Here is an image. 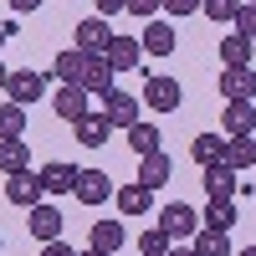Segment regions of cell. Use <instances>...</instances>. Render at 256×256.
<instances>
[{"instance_id": "obj_1", "label": "cell", "mask_w": 256, "mask_h": 256, "mask_svg": "<svg viewBox=\"0 0 256 256\" xmlns=\"http://www.w3.org/2000/svg\"><path fill=\"white\" fill-rule=\"evenodd\" d=\"M159 230H164L169 241H184V236H195V230H200V210H190L184 200L164 205V210H159Z\"/></svg>"}, {"instance_id": "obj_2", "label": "cell", "mask_w": 256, "mask_h": 256, "mask_svg": "<svg viewBox=\"0 0 256 256\" xmlns=\"http://www.w3.org/2000/svg\"><path fill=\"white\" fill-rule=\"evenodd\" d=\"M180 98H184V92H180L174 77H148V82H144V102H148L154 113H174Z\"/></svg>"}, {"instance_id": "obj_3", "label": "cell", "mask_w": 256, "mask_h": 256, "mask_svg": "<svg viewBox=\"0 0 256 256\" xmlns=\"http://www.w3.org/2000/svg\"><path fill=\"white\" fill-rule=\"evenodd\" d=\"M72 195H77L82 205H102V200H113L118 190H113V180L102 174V169H82V174H77V190H72Z\"/></svg>"}, {"instance_id": "obj_4", "label": "cell", "mask_w": 256, "mask_h": 256, "mask_svg": "<svg viewBox=\"0 0 256 256\" xmlns=\"http://www.w3.org/2000/svg\"><path fill=\"white\" fill-rule=\"evenodd\" d=\"M108 41H113V31H108V20H102V16H88V20H77V52H88V56H102V52H108Z\"/></svg>"}, {"instance_id": "obj_5", "label": "cell", "mask_w": 256, "mask_h": 256, "mask_svg": "<svg viewBox=\"0 0 256 256\" xmlns=\"http://www.w3.org/2000/svg\"><path fill=\"white\" fill-rule=\"evenodd\" d=\"M102 62H108L113 72H134L138 62H144V41H134V36H113L108 52H102Z\"/></svg>"}, {"instance_id": "obj_6", "label": "cell", "mask_w": 256, "mask_h": 256, "mask_svg": "<svg viewBox=\"0 0 256 256\" xmlns=\"http://www.w3.org/2000/svg\"><path fill=\"white\" fill-rule=\"evenodd\" d=\"M88 108H92V92H82V88H62V92L52 98V113H56V118H67L72 128L88 118Z\"/></svg>"}, {"instance_id": "obj_7", "label": "cell", "mask_w": 256, "mask_h": 256, "mask_svg": "<svg viewBox=\"0 0 256 256\" xmlns=\"http://www.w3.org/2000/svg\"><path fill=\"white\" fill-rule=\"evenodd\" d=\"M205 195H210V200H236V195H241L236 169H230L226 159H220V164H205Z\"/></svg>"}, {"instance_id": "obj_8", "label": "cell", "mask_w": 256, "mask_h": 256, "mask_svg": "<svg viewBox=\"0 0 256 256\" xmlns=\"http://www.w3.org/2000/svg\"><path fill=\"white\" fill-rule=\"evenodd\" d=\"M220 92H226V102H251L256 98V72L251 67H226L220 72Z\"/></svg>"}, {"instance_id": "obj_9", "label": "cell", "mask_w": 256, "mask_h": 256, "mask_svg": "<svg viewBox=\"0 0 256 256\" xmlns=\"http://www.w3.org/2000/svg\"><path fill=\"white\" fill-rule=\"evenodd\" d=\"M6 195H10V205H41V195H46V190H41V174H26V169H20V174H6Z\"/></svg>"}, {"instance_id": "obj_10", "label": "cell", "mask_w": 256, "mask_h": 256, "mask_svg": "<svg viewBox=\"0 0 256 256\" xmlns=\"http://www.w3.org/2000/svg\"><path fill=\"white\" fill-rule=\"evenodd\" d=\"M88 62H92L88 52H77V46H72V52H56L52 72L62 77V88H82V77H88Z\"/></svg>"}, {"instance_id": "obj_11", "label": "cell", "mask_w": 256, "mask_h": 256, "mask_svg": "<svg viewBox=\"0 0 256 256\" xmlns=\"http://www.w3.org/2000/svg\"><path fill=\"white\" fill-rule=\"evenodd\" d=\"M220 128H226V138H246V134H256V102H226Z\"/></svg>"}, {"instance_id": "obj_12", "label": "cell", "mask_w": 256, "mask_h": 256, "mask_svg": "<svg viewBox=\"0 0 256 256\" xmlns=\"http://www.w3.org/2000/svg\"><path fill=\"white\" fill-rule=\"evenodd\" d=\"M102 102H108V123H113V128H123V134H128V128L138 123V98H134V92H118V88H113Z\"/></svg>"}, {"instance_id": "obj_13", "label": "cell", "mask_w": 256, "mask_h": 256, "mask_svg": "<svg viewBox=\"0 0 256 256\" xmlns=\"http://www.w3.org/2000/svg\"><path fill=\"white\" fill-rule=\"evenodd\" d=\"M77 174H82L77 164H62V159H52L46 169H41V190H46V195H67V190H77Z\"/></svg>"}, {"instance_id": "obj_14", "label": "cell", "mask_w": 256, "mask_h": 256, "mask_svg": "<svg viewBox=\"0 0 256 256\" xmlns=\"http://www.w3.org/2000/svg\"><path fill=\"white\" fill-rule=\"evenodd\" d=\"M31 236L41 241V246H46V241H62V216H56V205H46V200H41L36 210H31Z\"/></svg>"}, {"instance_id": "obj_15", "label": "cell", "mask_w": 256, "mask_h": 256, "mask_svg": "<svg viewBox=\"0 0 256 256\" xmlns=\"http://www.w3.org/2000/svg\"><path fill=\"white\" fill-rule=\"evenodd\" d=\"M10 102H20V108H26V102H36V98H46V77L41 72H10Z\"/></svg>"}, {"instance_id": "obj_16", "label": "cell", "mask_w": 256, "mask_h": 256, "mask_svg": "<svg viewBox=\"0 0 256 256\" xmlns=\"http://www.w3.org/2000/svg\"><path fill=\"white\" fill-rule=\"evenodd\" d=\"M174 52V26H169V20H148L144 26V56H169Z\"/></svg>"}, {"instance_id": "obj_17", "label": "cell", "mask_w": 256, "mask_h": 256, "mask_svg": "<svg viewBox=\"0 0 256 256\" xmlns=\"http://www.w3.org/2000/svg\"><path fill=\"white\" fill-rule=\"evenodd\" d=\"M113 88H118V72H113L102 56H92V62H88V77H82V92H92V98H108Z\"/></svg>"}, {"instance_id": "obj_18", "label": "cell", "mask_w": 256, "mask_h": 256, "mask_svg": "<svg viewBox=\"0 0 256 256\" xmlns=\"http://www.w3.org/2000/svg\"><path fill=\"white\" fill-rule=\"evenodd\" d=\"M108 134H113V123H108V113H88L77 128H72V138L82 144V148H98V144H108Z\"/></svg>"}, {"instance_id": "obj_19", "label": "cell", "mask_w": 256, "mask_h": 256, "mask_svg": "<svg viewBox=\"0 0 256 256\" xmlns=\"http://www.w3.org/2000/svg\"><path fill=\"white\" fill-rule=\"evenodd\" d=\"M169 174H174V164H169V154L159 148V154H148V159L138 164V180H134V184H144V190H159Z\"/></svg>"}, {"instance_id": "obj_20", "label": "cell", "mask_w": 256, "mask_h": 256, "mask_svg": "<svg viewBox=\"0 0 256 256\" xmlns=\"http://www.w3.org/2000/svg\"><path fill=\"white\" fill-rule=\"evenodd\" d=\"M123 241H128V236H123V226H118V220H92V236H88V246H92V251L113 256Z\"/></svg>"}, {"instance_id": "obj_21", "label": "cell", "mask_w": 256, "mask_h": 256, "mask_svg": "<svg viewBox=\"0 0 256 256\" xmlns=\"http://www.w3.org/2000/svg\"><path fill=\"white\" fill-rule=\"evenodd\" d=\"M190 159H195V164H220V159H226V138H220V134H195Z\"/></svg>"}, {"instance_id": "obj_22", "label": "cell", "mask_w": 256, "mask_h": 256, "mask_svg": "<svg viewBox=\"0 0 256 256\" xmlns=\"http://www.w3.org/2000/svg\"><path fill=\"white\" fill-rule=\"evenodd\" d=\"M220 62H226V67H246V62H251V36H241V31H230L226 41H220Z\"/></svg>"}, {"instance_id": "obj_23", "label": "cell", "mask_w": 256, "mask_h": 256, "mask_svg": "<svg viewBox=\"0 0 256 256\" xmlns=\"http://www.w3.org/2000/svg\"><path fill=\"white\" fill-rule=\"evenodd\" d=\"M226 164L230 169H256V138H226Z\"/></svg>"}, {"instance_id": "obj_24", "label": "cell", "mask_w": 256, "mask_h": 256, "mask_svg": "<svg viewBox=\"0 0 256 256\" xmlns=\"http://www.w3.org/2000/svg\"><path fill=\"white\" fill-rule=\"evenodd\" d=\"M128 148H134L138 159L159 154V128H154V123H134V128H128Z\"/></svg>"}, {"instance_id": "obj_25", "label": "cell", "mask_w": 256, "mask_h": 256, "mask_svg": "<svg viewBox=\"0 0 256 256\" xmlns=\"http://www.w3.org/2000/svg\"><path fill=\"white\" fill-rule=\"evenodd\" d=\"M26 164H31L26 144H20V138H0V174H20Z\"/></svg>"}, {"instance_id": "obj_26", "label": "cell", "mask_w": 256, "mask_h": 256, "mask_svg": "<svg viewBox=\"0 0 256 256\" xmlns=\"http://www.w3.org/2000/svg\"><path fill=\"white\" fill-rule=\"evenodd\" d=\"M200 220H205V230H230L236 226V200H210Z\"/></svg>"}, {"instance_id": "obj_27", "label": "cell", "mask_w": 256, "mask_h": 256, "mask_svg": "<svg viewBox=\"0 0 256 256\" xmlns=\"http://www.w3.org/2000/svg\"><path fill=\"white\" fill-rule=\"evenodd\" d=\"M148 195H154V190H144V184H123L113 200H118L123 216H144V210H148Z\"/></svg>"}, {"instance_id": "obj_28", "label": "cell", "mask_w": 256, "mask_h": 256, "mask_svg": "<svg viewBox=\"0 0 256 256\" xmlns=\"http://www.w3.org/2000/svg\"><path fill=\"white\" fill-rule=\"evenodd\" d=\"M26 134V108L20 102H0V138H20Z\"/></svg>"}, {"instance_id": "obj_29", "label": "cell", "mask_w": 256, "mask_h": 256, "mask_svg": "<svg viewBox=\"0 0 256 256\" xmlns=\"http://www.w3.org/2000/svg\"><path fill=\"white\" fill-rule=\"evenodd\" d=\"M195 256H230L226 230H195Z\"/></svg>"}, {"instance_id": "obj_30", "label": "cell", "mask_w": 256, "mask_h": 256, "mask_svg": "<svg viewBox=\"0 0 256 256\" xmlns=\"http://www.w3.org/2000/svg\"><path fill=\"white\" fill-rule=\"evenodd\" d=\"M169 246H174V241H169V236H164L159 226H154V230H144V236H138V256H169Z\"/></svg>"}, {"instance_id": "obj_31", "label": "cell", "mask_w": 256, "mask_h": 256, "mask_svg": "<svg viewBox=\"0 0 256 256\" xmlns=\"http://www.w3.org/2000/svg\"><path fill=\"white\" fill-rule=\"evenodd\" d=\"M236 10H241V0H200V16L210 20H236Z\"/></svg>"}, {"instance_id": "obj_32", "label": "cell", "mask_w": 256, "mask_h": 256, "mask_svg": "<svg viewBox=\"0 0 256 256\" xmlns=\"http://www.w3.org/2000/svg\"><path fill=\"white\" fill-rule=\"evenodd\" d=\"M236 31L256 41V0H251V6H241V10H236Z\"/></svg>"}, {"instance_id": "obj_33", "label": "cell", "mask_w": 256, "mask_h": 256, "mask_svg": "<svg viewBox=\"0 0 256 256\" xmlns=\"http://www.w3.org/2000/svg\"><path fill=\"white\" fill-rule=\"evenodd\" d=\"M128 10H134V16H144V20H154V16L164 10V0H128Z\"/></svg>"}, {"instance_id": "obj_34", "label": "cell", "mask_w": 256, "mask_h": 256, "mask_svg": "<svg viewBox=\"0 0 256 256\" xmlns=\"http://www.w3.org/2000/svg\"><path fill=\"white\" fill-rule=\"evenodd\" d=\"M164 10L169 16H190V10H200V0H164Z\"/></svg>"}, {"instance_id": "obj_35", "label": "cell", "mask_w": 256, "mask_h": 256, "mask_svg": "<svg viewBox=\"0 0 256 256\" xmlns=\"http://www.w3.org/2000/svg\"><path fill=\"white\" fill-rule=\"evenodd\" d=\"M92 6H98V16H102V20H108V16H118V10H128V0H92Z\"/></svg>"}, {"instance_id": "obj_36", "label": "cell", "mask_w": 256, "mask_h": 256, "mask_svg": "<svg viewBox=\"0 0 256 256\" xmlns=\"http://www.w3.org/2000/svg\"><path fill=\"white\" fill-rule=\"evenodd\" d=\"M41 256H77L67 241H46V246H41Z\"/></svg>"}, {"instance_id": "obj_37", "label": "cell", "mask_w": 256, "mask_h": 256, "mask_svg": "<svg viewBox=\"0 0 256 256\" xmlns=\"http://www.w3.org/2000/svg\"><path fill=\"white\" fill-rule=\"evenodd\" d=\"M16 31H20L16 20H0V46H6V41H16Z\"/></svg>"}, {"instance_id": "obj_38", "label": "cell", "mask_w": 256, "mask_h": 256, "mask_svg": "<svg viewBox=\"0 0 256 256\" xmlns=\"http://www.w3.org/2000/svg\"><path fill=\"white\" fill-rule=\"evenodd\" d=\"M16 10H41V0H10Z\"/></svg>"}, {"instance_id": "obj_39", "label": "cell", "mask_w": 256, "mask_h": 256, "mask_svg": "<svg viewBox=\"0 0 256 256\" xmlns=\"http://www.w3.org/2000/svg\"><path fill=\"white\" fill-rule=\"evenodd\" d=\"M169 256H195V246H169Z\"/></svg>"}, {"instance_id": "obj_40", "label": "cell", "mask_w": 256, "mask_h": 256, "mask_svg": "<svg viewBox=\"0 0 256 256\" xmlns=\"http://www.w3.org/2000/svg\"><path fill=\"white\" fill-rule=\"evenodd\" d=\"M6 88H10V72H6V67H0V92H6Z\"/></svg>"}, {"instance_id": "obj_41", "label": "cell", "mask_w": 256, "mask_h": 256, "mask_svg": "<svg viewBox=\"0 0 256 256\" xmlns=\"http://www.w3.org/2000/svg\"><path fill=\"white\" fill-rule=\"evenodd\" d=\"M77 256H102V251H92V246H88V251H77Z\"/></svg>"}, {"instance_id": "obj_42", "label": "cell", "mask_w": 256, "mask_h": 256, "mask_svg": "<svg viewBox=\"0 0 256 256\" xmlns=\"http://www.w3.org/2000/svg\"><path fill=\"white\" fill-rule=\"evenodd\" d=\"M236 256H256V246H246V251H236Z\"/></svg>"}]
</instances>
